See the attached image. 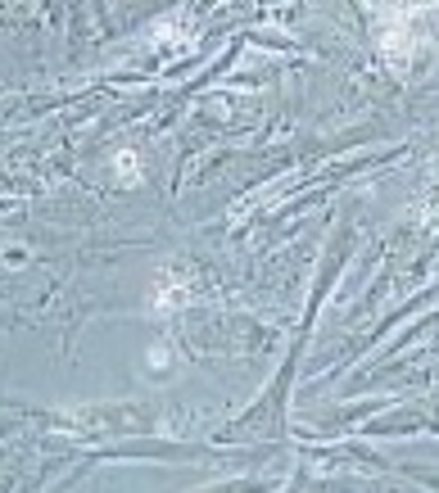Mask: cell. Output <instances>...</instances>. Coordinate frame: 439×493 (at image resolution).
Segmentation results:
<instances>
[{
  "label": "cell",
  "mask_w": 439,
  "mask_h": 493,
  "mask_svg": "<svg viewBox=\"0 0 439 493\" xmlns=\"http://www.w3.org/2000/svg\"><path fill=\"white\" fill-rule=\"evenodd\" d=\"M113 172H118V181H127V186H132V181H136V172H141V159H136L132 150L113 154Z\"/></svg>",
  "instance_id": "cell-1"
}]
</instances>
